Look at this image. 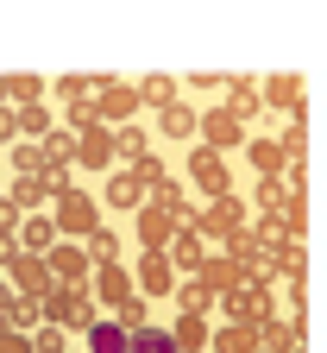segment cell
<instances>
[{"label": "cell", "mask_w": 327, "mask_h": 353, "mask_svg": "<svg viewBox=\"0 0 327 353\" xmlns=\"http://www.w3.org/2000/svg\"><path fill=\"white\" fill-rule=\"evenodd\" d=\"M38 309H44V322L51 328H63V334H88L101 322V309H95V296H88V284L76 290V284H51L38 296Z\"/></svg>", "instance_id": "cell-1"}, {"label": "cell", "mask_w": 327, "mask_h": 353, "mask_svg": "<svg viewBox=\"0 0 327 353\" xmlns=\"http://www.w3.org/2000/svg\"><path fill=\"white\" fill-rule=\"evenodd\" d=\"M44 214H51L57 240H76V246H82L88 234L101 228V202L88 196V190H57V196H51V208H44Z\"/></svg>", "instance_id": "cell-2"}, {"label": "cell", "mask_w": 327, "mask_h": 353, "mask_svg": "<svg viewBox=\"0 0 327 353\" xmlns=\"http://www.w3.org/2000/svg\"><path fill=\"white\" fill-rule=\"evenodd\" d=\"M88 108H95V126H132L138 114H145V101H138L132 82H114V76H95V95H88Z\"/></svg>", "instance_id": "cell-3"}, {"label": "cell", "mask_w": 327, "mask_h": 353, "mask_svg": "<svg viewBox=\"0 0 327 353\" xmlns=\"http://www.w3.org/2000/svg\"><path fill=\"white\" fill-rule=\"evenodd\" d=\"M246 139H252L246 120L233 114L226 101H220V108H196V145H208V152H220V158H226V152H240Z\"/></svg>", "instance_id": "cell-4"}, {"label": "cell", "mask_w": 327, "mask_h": 353, "mask_svg": "<svg viewBox=\"0 0 327 353\" xmlns=\"http://www.w3.org/2000/svg\"><path fill=\"white\" fill-rule=\"evenodd\" d=\"M202 284H208L214 296L246 290V284H252V259L233 252V246H208V259H202Z\"/></svg>", "instance_id": "cell-5"}, {"label": "cell", "mask_w": 327, "mask_h": 353, "mask_svg": "<svg viewBox=\"0 0 327 353\" xmlns=\"http://www.w3.org/2000/svg\"><path fill=\"white\" fill-rule=\"evenodd\" d=\"M189 176H196V190H202L208 202L233 196V170H226V158L208 152V145H189Z\"/></svg>", "instance_id": "cell-6"}, {"label": "cell", "mask_w": 327, "mask_h": 353, "mask_svg": "<svg viewBox=\"0 0 327 353\" xmlns=\"http://www.w3.org/2000/svg\"><path fill=\"white\" fill-rule=\"evenodd\" d=\"M132 290L145 296V303L170 296V290H176V265H170L164 252H138V259H132Z\"/></svg>", "instance_id": "cell-7"}, {"label": "cell", "mask_w": 327, "mask_h": 353, "mask_svg": "<svg viewBox=\"0 0 327 353\" xmlns=\"http://www.w3.org/2000/svg\"><path fill=\"white\" fill-rule=\"evenodd\" d=\"M44 265H51V284H88L95 278V259H88V246H76V240H57L51 252H44Z\"/></svg>", "instance_id": "cell-8"}, {"label": "cell", "mask_w": 327, "mask_h": 353, "mask_svg": "<svg viewBox=\"0 0 327 353\" xmlns=\"http://www.w3.org/2000/svg\"><path fill=\"white\" fill-rule=\"evenodd\" d=\"M88 296H95V309L107 316V309H120L126 296H132V265L120 259V265H95V278H88Z\"/></svg>", "instance_id": "cell-9"}, {"label": "cell", "mask_w": 327, "mask_h": 353, "mask_svg": "<svg viewBox=\"0 0 327 353\" xmlns=\"http://www.w3.org/2000/svg\"><path fill=\"white\" fill-rule=\"evenodd\" d=\"M176 228H182V221H176L170 208H158V202H145V208L132 214V234H138V252H164Z\"/></svg>", "instance_id": "cell-10"}, {"label": "cell", "mask_w": 327, "mask_h": 353, "mask_svg": "<svg viewBox=\"0 0 327 353\" xmlns=\"http://www.w3.org/2000/svg\"><path fill=\"white\" fill-rule=\"evenodd\" d=\"M258 108L271 114V108H284L290 120H308V101H302V76H264V88H258Z\"/></svg>", "instance_id": "cell-11"}, {"label": "cell", "mask_w": 327, "mask_h": 353, "mask_svg": "<svg viewBox=\"0 0 327 353\" xmlns=\"http://www.w3.org/2000/svg\"><path fill=\"white\" fill-rule=\"evenodd\" d=\"M164 259L176 265V278H202V259H208V240H202L196 228H176V234H170V246H164Z\"/></svg>", "instance_id": "cell-12"}, {"label": "cell", "mask_w": 327, "mask_h": 353, "mask_svg": "<svg viewBox=\"0 0 327 353\" xmlns=\"http://www.w3.org/2000/svg\"><path fill=\"white\" fill-rule=\"evenodd\" d=\"M76 164H88V170H114V164H120V152H114V132H107V126H88V132H76Z\"/></svg>", "instance_id": "cell-13"}, {"label": "cell", "mask_w": 327, "mask_h": 353, "mask_svg": "<svg viewBox=\"0 0 327 353\" xmlns=\"http://www.w3.org/2000/svg\"><path fill=\"white\" fill-rule=\"evenodd\" d=\"M258 347L264 353H296L302 347V316H264L258 322Z\"/></svg>", "instance_id": "cell-14"}, {"label": "cell", "mask_w": 327, "mask_h": 353, "mask_svg": "<svg viewBox=\"0 0 327 353\" xmlns=\"http://www.w3.org/2000/svg\"><path fill=\"white\" fill-rule=\"evenodd\" d=\"M164 328H170L176 353H208V334H214V322H208V316H182V309H176Z\"/></svg>", "instance_id": "cell-15"}, {"label": "cell", "mask_w": 327, "mask_h": 353, "mask_svg": "<svg viewBox=\"0 0 327 353\" xmlns=\"http://www.w3.org/2000/svg\"><path fill=\"white\" fill-rule=\"evenodd\" d=\"M101 202H107V208H132V214H138V208H145V190H138V176H132L126 164H114V170H107Z\"/></svg>", "instance_id": "cell-16"}, {"label": "cell", "mask_w": 327, "mask_h": 353, "mask_svg": "<svg viewBox=\"0 0 327 353\" xmlns=\"http://www.w3.org/2000/svg\"><path fill=\"white\" fill-rule=\"evenodd\" d=\"M7 202L19 214H44V208H51V183H44V176H13V183H7Z\"/></svg>", "instance_id": "cell-17"}, {"label": "cell", "mask_w": 327, "mask_h": 353, "mask_svg": "<svg viewBox=\"0 0 327 353\" xmlns=\"http://www.w3.org/2000/svg\"><path fill=\"white\" fill-rule=\"evenodd\" d=\"M13 126H19V139H32V145H38L44 132L57 126V108H51V101H25V108H13Z\"/></svg>", "instance_id": "cell-18"}, {"label": "cell", "mask_w": 327, "mask_h": 353, "mask_svg": "<svg viewBox=\"0 0 327 353\" xmlns=\"http://www.w3.org/2000/svg\"><path fill=\"white\" fill-rule=\"evenodd\" d=\"M170 296H176L182 316H208V322H214V290H208L202 278H176V290H170Z\"/></svg>", "instance_id": "cell-19"}, {"label": "cell", "mask_w": 327, "mask_h": 353, "mask_svg": "<svg viewBox=\"0 0 327 353\" xmlns=\"http://www.w3.org/2000/svg\"><path fill=\"white\" fill-rule=\"evenodd\" d=\"M0 95H7V108H25V101H51V82H44V76H0Z\"/></svg>", "instance_id": "cell-20"}, {"label": "cell", "mask_w": 327, "mask_h": 353, "mask_svg": "<svg viewBox=\"0 0 327 353\" xmlns=\"http://www.w3.org/2000/svg\"><path fill=\"white\" fill-rule=\"evenodd\" d=\"M208 353H258V328H233V322H214V334H208Z\"/></svg>", "instance_id": "cell-21"}, {"label": "cell", "mask_w": 327, "mask_h": 353, "mask_svg": "<svg viewBox=\"0 0 327 353\" xmlns=\"http://www.w3.org/2000/svg\"><path fill=\"white\" fill-rule=\"evenodd\" d=\"M126 347H132V334H126L120 322H107V316L82 334V353H126Z\"/></svg>", "instance_id": "cell-22"}, {"label": "cell", "mask_w": 327, "mask_h": 353, "mask_svg": "<svg viewBox=\"0 0 327 353\" xmlns=\"http://www.w3.org/2000/svg\"><path fill=\"white\" fill-rule=\"evenodd\" d=\"M158 132H164V139H176V145H189V139H196V108H189V101H170V108L158 114Z\"/></svg>", "instance_id": "cell-23"}, {"label": "cell", "mask_w": 327, "mask_h": 353, "mask_svg": "<svg viewBox=\"0 0 327 353\" xmlns=\"http://www.w3.org/2000/svg\"><path fill=\"white\" fill-rule=\"evenodd\" d=\"M246 158L258 164V176H284V170H290L284 145H277V132H271V139H246Z\"/></svg>", "instance_id": "cell-24"}, {"label": "cell", "mask_w": 327, "mask_h": 353, "mask_svg": "<svg viewBox=\"0 0 327 353\" xmlns=\"http://www.w3.org/2000/svg\"><path fill=\"white\" fill-rule=\"evenodd\" d=\"M51 246H57L51 214H25V221H19V252H51Z\"/></svg>", "instance_id": "cell-25"}, {"label": "cell", "mask_w": 327, "mask_h": 353, "mask_svg": "<svg viewBox=\"0 0 327 353\" xmlns=\"http://www.w3.org/2000/svg\"><path fill=\"white\" fill-rule=\"evenodd\" d=\"M107 322H120L126 334H138V328H151V303H145V296L132 290V296H126L120 309H107Z\"/></svg>", "instance_id": "cell-26"}, {"label": "cell", "mask_w": 327, "mask_h": 353, "mask_svg": "<svg viewBox=\"0 0 327 353\" xmlns=\"http://www.w3.org/2000/svg\"><path fill=\"white\" fill-rule=\"evenodd\" d=\"M132 88H138V101H145L151 114H164V108L176 101V82H170V76H138Z\"/></svg>", "instance_id": "cell-27"}, {"label": "cell", "mask_w": 327, "mask_h": 353, "mask_svg": "<svg viewBox=\"0 0 327 353\" xmlns=\"http://www.w3.org/2000/svg\"><path fill=\"white\" fill-rule=\"evenodd\" d=\"M126 170H132V176H138V190H145V196H151V190H164V183H170V170H164V158H158V152H145V158H132V164H126Z\"/></svg>", "instance_id": "cell-28"}, {"label": "cell", "mask_w": 327, "mask_h": 353, "mask_svg": "<svg viewBox=\"0 0 327 353\" xmlns=\"http://www.w3.org/2000/svg\"><path fill=\"white\" fill-rule=\"evenodd\" d=\"M7 328H19V334L44 328V309H38V296H13V303H7Z\"/></svg>", "instance_id": "cell-29"}, {"label": "cell", "mask_w": 327, "mask_h": 353, "mask_svg": "<svg viewBox=\"0 0 327 353\" xmlns=\"http://www.w3.org/2000/svg\"><path fill=\"white\" fill-rule=\"evenodd\" d=\"M82 246H88V259H95V265H120V234L107 228V221H101V228H95V234H88Z\"/></svg>", "instance_id": "cell-30"}, {"label": "cell", "mask_w": 327, "mask_h": 353, "mask_svg": "<svg viewBox=\"0 0 327 353\" xmlns=\"http://www.w3.org/2000/svg\"><path fill=\"white\" fill-rule=\"evenodd\" d=\"M7 158H13V176H44V152H38L32 139H13Z\"/></svg>", "instance_id": "cell-31"}, {"label": "cell", "mask_w": 327, "mask_h": 353, "mask_svg": "<svg viewBox=\"0 0 327 353\" xmlns=\"http://www.w3.org/2000/svg\"><path fill=\"white\" fill-rule=\"evenodd\" d=\"M126 353H176V341H170V328L164 322H151V328H138L132 334V347Z\"/></svg>", "instance_id": "cell-32"}, {"label": "cell", "mask_w": 327, "mask_h": 353, "mask_svg": "<svg viewBox=\"0 0 327 353\" xmlns=\"http://www.w3.org/2000/svg\"><path fill=\"white\" fill-rule=\"evenodd\" d=\"M88 95H95V76H57L51 82V101L63 108V101H88Z\"/></svg>", "instance_id": "cell-33"}, {"label": "cell", "mask_w": 327, "mask_h": 353, "mask_svg": "<svg viewBox=\"0 0 327 353\" xmlns=\"http://www.w3.org/2000/svg\"><path fill=\"white\" fill-rule=\"evenodd\" d=\"M114 152H120L126 164H132V158H145V152H151V145H145V132H138V120H132V126H114Z\"/></svg>", "instance_id": "cell-34"}, {"label": "cell", "mask_w": 327, "mask_h": 353, "mask_svg": "<svg viewBox=\"0 0 327 353\" xmlns=\"http://www.w3.org/2000/svg\"><path fill=\"white\" fill-rule=\"evenodd\" d=\"M32 353H70V334L44 322V328H32Z\"/></svg>", "instance_id": "cell-35"}, {"label": "cell", "mask_w": 327, "mask_h": 353, "mask_svg": "<svg viewBox=\"0 0 327 353\" xmlns=\"http://www.w3.org/2000/svg\"><path fill=\"white\" fill-rule=\"evenodd\" d=\"M0 353H32V334H19V328H0Z\"/></svg>", "instance_id": "cell-36"}, {"label": "cell", "mask_w": 327, "mask_h": 353, "mask_svg": "<svg viewBox=\"0 0 327 353\" xmlns=\"http://www.w3.org/2000/svg\"><path fill=\"white\" fill-rule=\"evenodd\" d=\"M13 139H19V126H13V108L0 101V145H13Z\"/></svg>", "instance_id": "cell-37"}, {"label": "cell", "mask_w": 327, "mask_h": 353, "mask_svg": "<svg viewBox=\"0 0 327 353\" xmlns=\"http://www.w3.org/2000/svg\"><path fill=\"white\" fill-rule=\"evenodd\" d=\"M76 353H82V347H76Z\"/></svg>", "instance_id": "cell-38"}, {"label": "cell", "mask_w": 327, "mask_h": 353, "mask_svg": "<svg viewBox=\"0 0 327 353\" xmlns=\"http://www.w3.org/2000/svg\"><path fill=\"white\" fill-rule=\"evenodd\" d=\"M258 353H264V347H258Z\"/></svg>", "instance_id": "cell-39"}]
</instances>
